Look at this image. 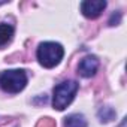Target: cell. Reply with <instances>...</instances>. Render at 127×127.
<instances>
[{"label":"cell","mask_w":127,"mask_h":127,"mask_svg":"<svg viewBox=\"0 0 127 127\" xmlns=\"http://www.w3.org/2000/svg\"><path fill=\"white\" fill-rule=\"evenodd\" d=\"M106 8V2L105 0H85V2L81 3V12L85 18L94 20L97 18L103 9Z\"/></svg>","instance_id":"obj_4"},{"label":"cell","mask_w":127,"mask_h":127,"mask_svg":"<svg viewBox=\"0 0 127 127\" xmlns=\"http://www.w3.org/2000/svg\"><path fill=\"white\" fill-rule=\"evenodd\" d=\"M99 69V60L94 55H85L78 64V73L82 78H91Z\"/></svg>","instance_id":"obj_5"},{"label":"cell","mask_w":127,"mask_h":127,"mask_svg":"<svg viewBox=\"0 0 127 127\" xmlns=\"http://www.w3.org/2000/svg\"><path fill=\"white\" fill-rule=\"evenodd\" d=\"M64 127H88L82 114H70L64 118Z\"/></svg>","instance_id":"obj_7"},{"label":"cell","mask_w":127,"mask_h":127,"mask_svg":"<svg viewBox=\"0 0 127 127\" xmlns=\"http://www.w3.org/2000/svg\"><path fill=\"white\" fill-rule=\"evenodd\" d=\"M114 117H115V112L112 108H102L99 111V118L102 123H109Z\"/></svg>","instance_id":"obj_8"},{"label":"cell","mask_w":127,"mask_h":127,"mask_svg":"<svg viewBox=\"0 0 127 127\" xmlns=\"http://www.w3.org/2000/svg\"><path fill=\"white\" fill-rule=\"evenodd\" d=\"M27 85V73L23 69H11L0 73V88L9 94L23 91Z\"/></svg>","instance_id":"obj_3"},{"label":"cell","mask_w":127,"mask_h":127,"mask_svg":"<svg viewBox=\"0 0 127 127\" xmlns=\"http://www.w3.org/2000/svg\"><path fill=\"white\" fill-rule=\"evenodd\" d=\"M79 84L76 81H63L52 90V106L57 111H64L75 99Z\"/></svg>","instance_id":"obj_1"},{"label":"cell","mask_w":127,"mask_h":127,"mask_svg":"<svg viewBox=\"0 0 127 127\" xmlns=\"http://www.w3.org/2000/svg\"><path fill=\"white\" fill-rule=\"evenodd\" d=\"M5 3H6V2H0V6H2V5H5Z\"/></svg>","instance_id":"obj_10"},{"label":"cell","mask_w":127,"mask_h":127,"mask_svg":"<svg viewBox=\"0 0 127 127\" xmlns=\"http://www.w3.org/2000/svg\"><path fill=\"white\" fill-rule=\"evenodd\" d=\"M120 127H126V121H124V120L121 121V124H120Z\"/></svg>","instance_id":"obj_9"},{"label":"cell","mask_w":127,"mask_h":127,"mask_svg":"<svg viewBox=\"0 0 127 127\" xmlns=\"http://www.w3.org/2000/svg\"><path fill=\"white\" fill-rule=\"evenodd\" d=\"M63 55H64V48L58 42H42L36 51V57L39 63L46 69L55 67L61 61Z\"/></svg>","instance_id":"obj_2"},{"label":"cell","mask_w":127,"mask_h":127,"mask_svg":"<svg viewBox=\"0 0 127 127\" xmlns=\"http://www.w3.org/2000/svg\"><path fill=\"white\" fill-rule=\"evenodd\" d=\"M14 37V27L8 23H2L0 24V48H3L5 45H8Z\"/></svg>","instance_id":"obj_6"}]
</instances>
